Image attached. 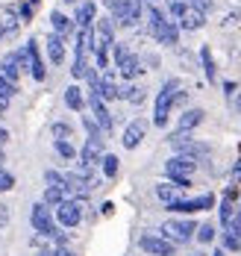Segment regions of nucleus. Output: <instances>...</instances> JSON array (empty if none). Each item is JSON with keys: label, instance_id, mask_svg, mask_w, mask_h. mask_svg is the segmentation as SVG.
I'll list each match as a JSON object with an SVG mask.
<instances>
[{"label": "nucleus", "instance_id": "1", "mask_svg": "<svg viewBox=\"0 0 241 256\" xmlns=\"http://www.w3.org/2000/svg\"><path fill=\"white\" fill-rule=\"evenodd\" d=\"M180 92V80H168L162 86V92L156 94V109H153V124L165 127L168 124V115H171V106H174V94Z\"/></svg>", "mask_w": 241, "mask_h": 256}, {"label": "nucleus", "instance_id": "2", "mask_svg": "<svg viewBox=\"0 0 241 256\" xmlns=\"http://www.w3.org/2000/svg\"><path fill=\"white\" fill-rule=\"evenodd\" d=\"M144 3L141 0H115L112 3V21L118 26H135L141 18Z\"/></svg>", "mask_w": 241, "mask_h": 256}, {"label": "nucleus", "instance_id": "3", "mask_svg": "<svg viewBox=\"0 0 241 256\" xmlns=\"http://www.w3.org/2000/svg\"><path fill=\"white\" fill-rule=\"evenodd\" d=\"M29 224H32V230L35 232H41V236H47V238H56V236H59L53 212H50V206H44V204L32 206V212H29Z\"/></svg>", "mask_w": 241, "mask_h": 256}, {"label": "nucleus", "instance_id": "4", "mask_svg": "<svg viewBox=\"0 0 241 256\" xmlns=\"http://www.w3.org/2000/svg\"><path fill=\"white\" fill-rule=\"evenodd\" d=\"M194 232H197V224L194 221H165L162 224V238H168L171 244H186V242H191L194 238Z\"/></svg>", "mask_w": 241, "mask_h": 256}, {"label": "nucleus", "instance_id": "5", "mask_svg": "<svg viewBox=\"0 0 241 256\" xmlns=\"http://www.w3.org/2000/svg\"><path fill=\"white\" fill-rule=\"evenodd\" d=\"M56 221L62 224V227H77L82 221V200H62V204L56 206Z\"/></svg>", "mask_w": 241, "mask_h": 256}, {"label": "nucleus", "instance_id": "6", "mask_svg": "<svg viewBox=\"0 0 241 256\" xmlns=\"http://www.w3.org/2000/svg\"><path fill=\"white\" fill-rule=\"evenodd\" d=\"M215 198L212 194H200V198H191V200H183V198H177L174 204H168L171 212H183V215H191V212H203V209H212Z\"/></svg>", "mask_w": 241, "mask_h": 256}, {"label": "nucleus", "instance_id": "7", "mask_svg": "<svg viewBox=\"0 0 241 256\" xmlns=\"http://www.w3.org/2000/svg\"><path fill=\"white\" fill-rule=\"evenodd\" d=\"M197 171V162L194 159H188V156H183V154H177L174 159H168L165 162V174L171 180H180V177H191Z\"/></svg>", "mask_w": 241, "mask_h": 256}, {"label": "nucleus", "instance_id": "8", "mask_svg": "<svg viewBox=\"0 0 241 256\" xmlns=\"http://www.w3.org/2000/svg\"><path fill=\"white\" fill-rule=\"evenodd\" d=\"M141 250L150 256H174L177 250V244H171L168 238H162V236H141Z\"/></svg>", "mask_w": 241, "mask_h": 256}, {"label": "nucleus", "instance_id": "9", "mask_svg": "<svg viewBox=\"0 0 241 256\" xmlns=\"http://www.w3.org/2000/svg\"><path fill=\"white\" fill-rule=\"evenodd\" d=\"M144 132H147V121L135 118V121H130V124H127V130H124V138H121V144H124L127 150H135V148L141 144Z\"/></svg>", "mask_w": 241, "mask_h": 256}, {"label": "nucleus", "instance_id": "10", "mask_svg": "<svg viewBox=\"0 0 241 256\" xmlns=\"http://www.w3.org/2000/svg\"><path fill=\"white\" fill-rule=\"evenodd\" d=\"M115 44V21L112 18H100L94 24V48H112Z\"/></svg>", "mask_w": 241, "mask_h": 256}, {"label": "nucleus", "instance_id": "11", "mask_svg": "<svg viewBox=\"0 0 241 256\" xmlns=\"http://www.w3.org/2000/svg\"><path fill=\"white\" fill-rule=\"evenodd\" d=\"M80 165L82 168H91V165H97L100 159H103V138H88L85 144H82L80 150Z\"/></svg>", "mask_w": 241, "mask_h": 256}, {"label": "nucleus", "instance_id": "12", "mask_svg": "<svg viewBox=\"0 0 241 256\" xmlns=\"http://www.w3.org/2000/svg\"><path fill=\"white\" fill-rule=\"evenodd\" d=\"M88 106H91V112H94L91 118H94V121L100 124V130H103V132H109V130H112V115H109L106 103L100 100L97 94H88Z\"/></svg>", "mask_w": 241, "mask_h": 256}, {"label": "nucleus", "instance_id": "13", "mask_svg": "<svg viewBox=\"0 0 241 256\" xmlns=\"http://www.w3.org/2000/svg\"><path fill=\"white\" fill-rule=\"evenodd\" d=\"M115 65H118V71H121V77L124 80H135L138 74H141V59H138L135 53H130V50L124 53Z\"/></svg>", "mask_w": 241, "mask_h": 256}, {"label": "nucleus", "instance_id": "14", "mask_svg": "<svg viewBox=\"0 0 241 256\" xmlns=\"http://www.w3.org/2000/svg\"><path fill=\"white\" fill-rule=\"evenodd\" d=\"M24 50H27V62H29V74H32V80H44V62H41V56H38V48H35V42H27L24 44Z\"/></svg>", "mask_w": 241, "mask_h": 256}, {"label": "nucleus", "instance_id": "15", "mask_svg": "<svg viewBox=\"0 0 241 256\" xmlns=\"http://www.w3.org/2000/svg\"><path fill=\"white\" fill-rule=\"evenodd\" d=\"M47 56H50L53 65H62L65 62V38L62 36H56V32L47 36Z\"/></svg>", "mask_w": 241, "mask_h": 256}, {"label": "nucleus", "instance_id": "16", "mask_svg": "<svg viewBox=\"0 0 241 256\" xmlns=\"http://www.w3.org/2000/svg\"><path fill=\"white\" fill-rule=\"evenodd\" d=\"M153 36H156V42H159V44H168V48H171V44H177V38H180V24L165 21Z\"/></svg>", "mask_w": 241, "mask_h": 256}, {"label": "nucleus", "instance_id": "17", "mask_svg": "<svg viewBox=\"0 0 241 256\" xmlns=\"http://www.w3.org/2000/svg\"><path fill=\"white\" fill-rule=\"evenodd\" d=\"M91 94H97L100 100H115V98H118V86H115V80H112V74H109V71L100 77L97 88H94Z\"/></svg>", "mask_w": 241, "mask_h": 256}, {"label": "nucleus", "instance_id": "18", "mask_svg": "<svg viewBox=\"0 0 241 256\" xmlns=\"http://www.w3.org/2000/svg\"><path fill=\"white\" fill-rule=\"evenodd\" d=\"M0 74L6 80H18V74H21V65H18V53H6L3 56V62H0Z\"/></svg>", "mask_w": 241, "mask_h": 256}, {"label": "nucleus", "instance_id": "19", "mask_svg": "<svg viewBox=\"0 0 241 256\" xmlns=\"http://www.w3.org/2000/svg\"><path fill=\"white\" fill-rule=\"evenodd\" d=\"M203 109H186L183 115H180V130H186V132H191L194 127H200L203 124Z\"/></svg>", "mask_w": 241, "mask_h": 256}, {"label": "nucleus", "instance_id": "20", "mask_svg": "<svg viewBox=\"0 0 241 256\" xmlns=\"http://www.w3.org/2000/svg\"><path fill=\"white\" fill-rule=\"evenodd\" d=\"M50 21H53V32L56 36H62V38H68V36L74 32V21H71L68 15H62V12H53Z\"/></svg>", "mask_w": 241, "mask_h": 256}, {"label": "nucleus", "instance_id": "21", "mask_svg": "<svg viewBox=\"0 0 241 256\" xmlns=\"http://www.w3.org/2000/svg\"><path fill=\"white\" fill-rule=\"evenodd\" d=\"M203 21H206L203 12H197V9H186V15L180 18V30H200Z\"/></svg>", "mask_w": 241, "mask_h": 256}, {"label": "nucleus", "instance_id": "22", "mask_svg": "<svg viewBox=\"0 0 241 256\" xmlns=\"http://www.w3.org/2000/svg\"><path fill=\"white\" fill-rule=\"evenodd\" d=\"M94 15H97V9H94V3L88 0V3H82L80 9H77V26H94Z\"/></svg>", "mask_w": 241, "mask_h": 256}, {"label": "nucleus", "instance_id": "23", "mask_svg": "<svg viewBox=\"0 0 241 256\" xmlns=\"http://www.w3.org/2000/svg\"><path fill=\"white\" fill-rule=\"evenodd\" d=\"M65 103H68V109H74V112H80L82 106H85L80 86H68V88H65Z\"/></svg>", "mask_w": 241, "mask_h": 256}, {"label": "nucleus", "instance_id": "24", "mask_svg": "<svg viewBox=\"0 0 241 256\" xmlns=\"http://www.w3.org/2000/svg\"><path fill=\"white\" fill-rule=\"evenodd\" d=\"M156 198H159L162 204H174V200L180 198V188H177L174 182H159V186H156Z\"/></svg>", "mask_w": 241, "mask_h": 256}, {"label": "nucleus", "instance_id": "25", "mask_svg": "<svg viewBox=\"0 0 241 256\" xmlns=\"http://www.w3.org/2000/svg\"><path fill=\"white\" fill-rule=\"evenodd\" d=\"M15 92H18V86L12 82V80H6L3 74H0V106L6 109L9 103H12V98H15Z\"/></svg>", "mask_w": 241, "mask_h": 256}, {"label": "nucleus", "instance_id": "26", "mask_svg": "<svg viewBox=\"0 0 241 256\" xmlns=\"http://www.w3.org/2000/svg\"><path fill=\"white\" fill-rule=\"evenodd\" d=\"M118 98H124V100H130V103H141V100H144V88H141V86L118 88Z\"/></svg>", "mask_w": 241, "mask_h": 256}, {"label": "nucleus", "instance_id": "27", "mask_svg": "<svg viewBox=\"0 0 241 256\" xmlns=\"http://www.w3.org/2000/svg\"><path fill=\"white\" fill-rule=\"evenodd\" d=\"M62 200H65V188H56V186L44 188V200H41L44 206H59Z\"/></svg>", "mask_w": 241, "mask_h": 256}, {"label": "nucleus", "instance_id": "28", "mask_svg": "<svg viewBox=\"0 0 241 256\" xmlns=\"http://www.w3.org/2000/svg\"><path fill=\"white\" fill-rule=\"evenodd\" d=\"M200 62H203V71H206V80L212 82L218 74H215V62H212V50L209 48H200Z\"/></svg>", "mask_w": 241, "mask_h": 256}, {"label": "nucleus", "instance_id": "29", "mask_svg": "<svg viewBox=\"0 0 241 256\" xmlns=\"http://www.w3.org/2000/svg\"><path fill=\"white\" fill-rule=\"evenodd\" d=\"M147 24H150V32H156V30L165 24V15H162V12L156 9V6H153V3L147 6Z\"/></svg>", "mask_w": 241, "mask_h": 256}, {"label": "nucleus", "instance_id": "30", "mask_svg": "<svg viewBox=\"0 0 241 256\" xmlns=\"http://www.w3.org/2000/svg\"><path fill=\"white\" fill-rule=\"evenodd\" d=\"M82 127L88 130V138H103V130H100V124H97L91 115H85V118H82Z\"/></svg>", "mask_w": 241, "mask_h": 256}, {"label": "nucleus", "instance_id": "31", "mask_svg": "<svg viewBox=\"0 0 241 256\" xmlns=\"http://www.w3.org/2000/svg\"><path fill=\"white\" fill-rule=\"evenodd\" d=\"M100 162H103V174H106L109 180H112L115 174H118V156L103 154V159H100Z\"/></svg>", "mask_w": 241, "mask_h": 256}, {"label": "nucleus", "instance_id": "32", "mask_svg": "<svg viewBox=\"0 0 241 256\" xmlns=\"http://www.w3.org/2000/svg\"><path fill=\"white\" fill-rule=\"evenodd\" d=\"M194 236H197V242H200V244H209V242H215V227H212V224H203V227H197Z\"/></svg>", "mask_w": 241, "mask_h": 256}, {"label": "nucleus", "instance_id": "33", "mask_svg": "<svg viewBox=\"0 0 241 256\" xmlns=\"http://www.w3.org/2000/svg\"><path fill=\"white\" fill-rule=\"evenodd\" d=\"M71 124H65V121H59V124H53V136H56V142H68L71 138Z\"/></svg>", "mask_w": 241, "mask_h": 256}, {"label": "nucleus", "instance_id": "34", "mask_svg": "<svg viewBox=\"0 0 241 256\" xmlns=\"http://www.w3.org/2000/svg\"><path fill=\"white\" fill-rule=\"evenodd\" d=\"M53 148H56V154L62 156V159H74V156H77V150H74L71 142H56Z\"/></svg>", "mask_w": 241, "mask_h": 256}, {"label": "nucleus", "instance_id": "35", "mask_svg": "<svg viewBox=\"0 0 241 256\" xmlns=\"http://www.w3.org/2000/svg\"><path fill=\"white\" fill-rule=\"evenodd\" d=\"M44 182H47V186H56V188H65V174H59V171H44Z\"/></svg>", "mask_w": 241, "mask_h": 256}, {"label": "nucleus", "instance_id": "36", "mask_svg": "<svg viewBox=\"0 0 241 256\" xmlns=\"http://www.w3.org/2000/svg\"><path fill=\"white\" fill-rule=\"evenodd\" d=\"M224 248L227 250H241V236H236V232H224Z\"/></svg>", "mask_w": 241, "mask_h": 256}, {"label": "nucleus", "instance_id": "37", "mask_svg": "<svg viewBox=\"0 0 241 256\" xmlns=\"http://www.w3.org/2000/svg\"><path fill=\"white\" fill-rule=\"evenodd\" d=\"M12 186H15V177H12L6 168H0V194H3V192H9Z\"/></svg>", "mask_w": 241, "mask_h": 256}, {"label": "nucleus", "instance_id": "38", "mask_svg": "<svg viewBox=\"0 0 241 256\" xmlns=\"http://www.w3.org/2000/svg\"><path fill=\"white\" fill-rule=\"evenodd\" d=\"M188 9H197V12H212V0H188Z\"/></svg>", "mask_w": 241, "mask_h": 256}, {"label": "nucleus", "instance_id": "39", "mask_svg": "<svg viewBox=\"0 0 241 256\" xmlns=\"http://www.w3.org/2000/svg\"><path fill=\"white\" fill-rule=\"evenodd\" d=\"M186 9H188V3H183V0H171V15H174V18H183Z\"/></svg>", "mask_w": 241, "mask_h": 256}, {"label": "nucleus", "instance_id": "40", "mask_svg": "<svg viewBox=\"0 0 241 256\" xmlns=\"http://www.w3.org/2000/svg\"><path fill=\"white\" fill-rule=\"evenodd\" d=\"M50 256H74V250H71L68 244H56V250Z\"/></svg>", "mask_w": 241, "mask_h": 256}, {"label": "nucleus", "instance_id": "41", "mask_svg": "<svg viewBox=\"0 0 241 256\" xmlns=\"http://www.w3.org/2000/svg\"><path fill=\"white\" fill-rule=\"evenodd\" d=\"M224 92H227V98H230V100H233V94H236V92H239V86H236V82H233V80H227V82H224Z\"/></svg>", "mask_w": 241, "mask_h": 256}, {"label": "nucleus", "instance_id": "42", "mask_svg": "<svg viewBox=\"0 0 241 256\" xmlns=\"http://www.w3.org/2000/svg\"><path fill=\"white\" fill-rule=\"evenodd\" d=\"M236 182H241V159L236 162V168H233V186H236Z\"/></svg>", "mask_w": 241, "mask_h": 256}, {"label": "nucleus", "instance_id": "43", "mask_svg": "<svg viewBox=\"0 0 241 256\" xmlns=\"http://www.w3.org/2000/svg\"><path fill=\"white\" fill-rule=\"evenodd\" d=\"M21 18H24V21H29V18H32V6H21Z\"/></svg>", "mask_w": 241, "mask_h": 256}, {"label": "nucleus", "instance_id": "44", "mask_svg": "<svg viewBox=\"0 0 241 256\" xmlns=\"http://www.w3.org/2000/svg\"><path fill=\"white\" fill-rule=\"evenodd\" d=\"M6 142H9V132H6V130H0V150H3V144H6Z\"/></svg>", "mask_w": 241, "mask_h": 256}, {"label": "nucleus", "instance_id": "45", "mask_svg": "<svg viewBox=\"0 0 241 256\" xmlns=\"http://www.w3.org/2000/svg\"><path fill=\"white\" fill-rule=\"evenodd\" d=\"M233 103H236V109L241 112V92H236V94H233Z\"/></svg>", "mask_w": 241, "mask_h": 256}, {"label": "nucleus", "instance_id": "46", "mask_svg": "<svg viewBox=\"0 0 241 256\" xmlns=\"http://www.w3.org/2000/svg\"><path fill=\"white\" fill-rule=\"evenodd\" d=\"M3 38H6V24L0 21V42H3Z\"/></svg>", "mask_w": 241, "mask_h": 256}, {"label": "nucleus", "instance_id": "47", "mask_svg": "<svg viewBox=\"0 0 241 256\" xmlns=\"http://www.w3.org/2000/svg\"><path fill=\"white\" fill-rule=\"evenodd\" d=\"M212 256H227V254H224V250H215V254Z\"/></svg>", "mask_w": 241, "mask_h": 256}, {"label": "nucleus", "instance_id": "48", "mask_svg": "<svg viewBox=\"0 0 241 256\" xmlns=\"http://www.w3.org/2000/svg\"><path fill=\"white\" fill-rule=\"evenodd\" d=\"M3 159H6V156H3V150H0V168H3Z\"/></svg>", "mask_w": 241, "mask_h": 256}, {"label": "nucleus", "instance_id": "49", "mask_svg": "<svg viewBox=\"0 0 241 256\" xmlns=\"http://www.w3.org/2000/svg\"><path fill=\"white\" fill-rule=\"evenodd\" d=\"M3 112H6V109H3V106H0V118H3Z\"/></svg>", "mask_w": 241, "mask_h": 256}, {"label": "nucleus", "instance_id": "50", "mask_svg": "<svg viewBox=\"0 0 241 256\" xmlns=\"http://www.w3.org/2000/svg\"><path fill=\"white\" fill-rule=\"evenodd\" d=\"M65 3H77V0H65Z\"/></svg>", "mask_w": 241, "mask_h": 256}, {"label": "nucleus", "instance_id": "51", "mask_svg": "<svg viewBox=\"0 0 241 256\" xmlns=\"http://www.w3.org/2000/svg\"><path fill=\"white\" fill-rule=\"evenodd\" d=\"M191 256H203V254H191Z\"/></svg>", "mask_w": 241, "mask_h": 256}]
</instances>
